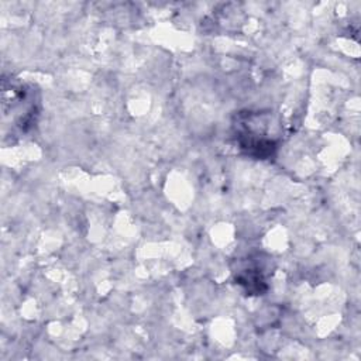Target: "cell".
Listing matches in <instances>:
<instances>
[{
  "label": "cell",
  "mask_w": 361,
  "mask_h": 361,
  "mask_svg": "<svg viewBox=\"0 0 361 361\" xmlns=\"http://www.w3.org/2000/svg\"><path fill=\"white\" fill-rule=\"evenodd\" d=\"M234 278L250 295H261L267 289L264 267L258 258L243 259L234 271Z\"/></svg>",
  "instance_id": "3"
},
{
  "label": "cell",
  "mask_w": 361,
  "mask_h": 361,
  "mask_svg": "<svg viewBox=\"0 0 361 361\" xmlns=\"http://www.w3.org/2000/svg\"><path fill=\"white\" fill-rule=\"evenodd\" d=\"M271 116L259 111L240 113L234 123L235 141L240 149L258 159L274 155L278 148L276 138L271 134Z\"/></svg>",
  "instance_id": "1"
},
{
  "label": "cell",
  "mask_w": 361,
  "mask_h": 361,
  "mask_svg": "<svg viewBox=\"0 0 361 361\" xmlns=\"http://www.w3.org/2000/svg\"><path fill=\"white\" fill-rule=\"evenodd\" d=\"M3 111L13 113L11 120L25 131L38 116V96L32 87H27L21 82L11 80L10 89L3 83Z\"/></svg>",
  "instance_id": "2"
}]
</instances>
